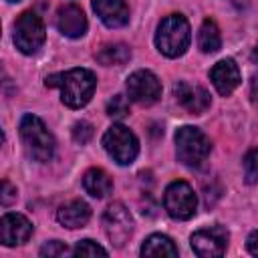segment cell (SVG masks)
I'll use <instances>...</instances> for the list:
<instances>
[{"label": "cell", "mask_w": 258, "mask_h": 258, "mask_svg": "<svg viewBox=\"0 0 258 258\" xmlns=\"http://www.w3.org/2000/svg\"><path fill=\"white\" fill-rule=\"evenodd\" d=\"M44 85L58 87L62 103L71 109H79L91 101L97 87V79L89 69H71L67 73H56L46 77Z\"/></svg>", "instance_id": "obj_1"}, {"label": "cell", "mask_w": 258, "mask_h": 258, "mask_svg": "<svg viewBox=\"0 0 258 258\" xmlns=\"http://www.w3.org/2000/svg\"><path fill=\"white\" fill-rule=\"evenodd\" d=\"M189 40H191V30L181 14H169L159 22L155 32V46L161 54L169 58L181 56L187 50Z\"/></svg>", "instance_id": "obj_2"}, {"label": "cell", "mask_w": 258, "mask_h": 258, "mask_svg": "<svg viewBox=\"0 0 258 258\" xmlns=\"http://www.w3.org/2000/svg\"><path fill=\"white\" fill-rule=\"evenodd\" d=\"M20 139L24 143V149L28 153V157H32L34 161H50L52 153H54V139L50 135V131L46 129V125L36 117L26 113L20 119Z\"/></svg>", "instance_id": "obj_3"}, {"label": "cell", "mask_w": 258, "mask_h": 258, "mask_svg": "<svg viewBox=\"0 0 258 258\" xmlns=\"http://www.w3.org/2000/svg\"><path fill=\"white\" fill-rule=\"evenodd\" d=\"M210 149H212L210 139L202 129L183 125L175 131V153L183 165H189V167L202 165L210 155Z\"/></svg>", "instance_id": "obj_4"}, {"label": "cell", "mask_w": 258, "mask_h": 258, "mask_svg": "<svg viewBox=\"0 0 258 258\" xmlns=\"http://www.w3.org/2000/svg\"><path fill=\"white\" fill-rule=\"evenodd\" d=\"M44 38H46V28H44L42 18L36 12L28 10V12H22L16 18V22H14V44L20 52H24V54L36 52L44 44Z\"/></svg>", "instance_id": "obj_5"}, {"label": "cell", "mask_w": 258, "mask_h": 258, "mask_svg": "<svg viewBox=\"0 0 258 258\" xmlns=\"http://www.w3.org/2000/svg\"><path fill=\"white\" fill-rule=\"evenodd\" d=\"M103 147L119 165L133 163L139 153V141L125 125H111L103 135Z\"/></svg>", "instance_id": "obj_6"}, {"label": "cell", "mask_w": 258, "mask_h": 258, "mask_svg": "<svg viewBox=\"0 0 258 258\" xmlns=\"http://www.w3.org/2000/svg\"><path fill=\"white\" fill-rule=\"evenodd\" d=\"M163 208L173 220H189L196 214L198 198L187 181H171L163 194Z\"/></svg>", "instance_id": "obj_7"}, {"label": "cell", "mask_w": 258, "mask_h": 258, "mask_svg": "<svg viewBox=\"0 0 258 258\" xmlns=\"http://www.w3.org/2000/svg\"><path fill=\"white\" fill-rule=\"evenodd\" d=\"M103 228H105L109 242L113 246L121 248V246H125V242L129 240V236L133 232V218L121 202H113L103 214Z\"/></svg>", "instance_id": "obj_8"}, {"label": "cell", "mask_w": 258, "mask_h": 258, "mask_svg": "<svg viewBox=\"0 0 258 258\" xmlns=\"http://www.w3.org/2000/svg\"><path fill=\"white\" fill-rule=\"evenodd\" d=\"M127 93L129 99L147 107L159 101L161 97V83L151 71H135L127 79Z\"/></svg>", "instance_id": "obj_9"}, {"label": "cell", "mask_w": 258, "mask_h": 258, "mask_svg": "<svg viewBox=\"0 0 258 258\" xmlns=\"http://www.w3.org/2000/svg\"><path fill=\"white\" fill-rule=\"evenodd\" d=\"M228 230L222 226H212V228H204L191 234V248L198 256L202 258H214V256H222L226 252L228 246Z\"/></svg>", "instance_id": "obj_10"}, {"label": "cell", "mask_w": 258, "mask_h": 258, "mask_svg": "<svg viewBox=\"0 0 258 258\" xmlns=\"http://www.w3.org/2000/svg\"><path fill=\"white\" fill-rule=\"evenodd\" d=\"M32 234V224L22 214H4L0 220V240L4 246H20L28 242Z\"/></svg>", "instance_id": "obj_11"}, {"label": "cell", "mask_w": 258, "mask_h": 258, "mask_svg": "<svg viewBox=\"0 0 258 258\" xmlns=\"http://www.w3.org/2000/svg\"><path fill=\"white\" fill-rule=\"evenodd\" d=\"M173 95L179 101V105L194 115H202L210 107V95L200 85H191L187 81H177L173 85Z\"/></svg>", "instance_id": "obj_12"}, {"label": "cell", "mask_w": 258, "mask_h": 258, "mask_svg": "<svg viewBox=\"0 0 258 258\" xmlns=\"http://www.w3.org/2000/svg\"><path fill=\"white\" fill-rule=\"evenodd\" d=\"M56 26L69 38H79L87 32V16L77 4H64L56 12Z\"/></svg>", "instance_id": "obj_13"}, {"label": "cell", "mask_w": 258, "mask_h": 258, "mask_svg": "<svg viewBox=\"0 0 258 258\" xmlns=\"http://www.w3.org/2000/svg\"><path fill=\"white\" fill-rule=\"evenodd\" d=\"M210 79L216 87V91L224 97H228L238 85H240V69L232 58H224L216 62L210 71Z\"/></svg>", "instance_id": "obj_14"}, {"label": "cell", "mask_w": 258, "mask_h": 258, "mask_svg": "<svg viewBox=\"0 0 258 258\" xmlns=\"http://www.w3.org/2000/svg\"><path fill=\"white\" fill-rule=\"evenodd\" d=\"M93 10L109 28H119L129 22V8L125 0H93Z\"/></svg>", "instance_id": "obj_15"}, {"label": "cell", "mask_w": 258, "mask_h": 258, "mask_svg": "<svg viewBox=\"0 0 258 258\" xmlns=\"http://www.w3.org/2000/svg\"><path fill=\"white\" fill-rule=\"evenodd\" d=\"M89 218H91V208L81 200H73V202L60 206L56 212V220L64 228H71V230L83 228L89 222Z\"/></svg>", "instance_id": "obj_16"}, {"label": "cell", "mask_w": 258, "mask_h": 258, "mask_svg": "<svg viewBox=\"0 0 258 258\" xmlns=\"http://www.w3.org/2000/svg\"><path fill=\"white\" fill-rule=\"evenodd\" d=\"M83 187L89 196L93 198H105L107 194H111L113 189V181L109 177L107 171H103L101 167H91L89 171H85L83 175Z\"/></svg>", "instance_id": "obj_17"}, {"label": "cell", "mask_w": 258, "mask_h": 258, "mask_svg": "<svg viewBox=\"0 0 258 258\" xmlns=\"http://www.w3.org/2000/svg\"><path fill=\"white\" fill-rule=\"evenodd\" d=\"M141 256H177V248L171 238L163 234H151L141 246Z\"/></svg>", "instance_id": "obj_18"}, {"label": "cell", "mask_w": 258, "mask_h": 258, "mask_svg": "<svg viewBox=\"0 0 258 258\" xmlns=\"http://www.w3.org/2000/svg\"><path fill=\"white\" fill-rule=\"evenodd\" d=\"M95 56L105 67H121L131 58V50H129V46L115 42V44H105Z\"/></svg>", "instance_id": "obj_19"}, {"label": "cell", "mask_w": 258, "mask_h": 258, "mask_svg": "<svg viewBox=\"0 0 258 258\" xmlns=\"http://www.w3.org/2000/svg\"><path fill=\"white\" fill-rule=\"evenodd\" d=\"M198 44L202 48V52H216L220 50L222 46V36H220V30L216 26L214 20H204V24L200 26V32H198Z\"/></svg>", "instance_id": "obj_20"}, {"label": "cell", "mask_w": 258, "mask_h": 258, "mask_svg": "<svg viewBox=\"0 0 258 258\" xmlns=\"http://www.w3.org/2000/svg\"><path fill=\"white\" fill-rule=\"evenodd\" d=\"M242 167H244V179H246V183H256L258 181V149H250L244 155Z\"/></svg>", "instance_id": "obj_21"}, {"label": "cell", "mask_w": 258, "mask_h": 258, "mask_svg": "<svg viewBox=\"0 0 258 258\" xmlns=\"http://www.w3.org/2000/svg\"><path fill=\"white\" fill-rule=\"evenodd\" d=\"M107 115L113 117V119H123L129 115V103L123 95H115L109 99L107 103Z\"/></svg>", "instance_id": "obj_22"}, {"label": "cell", "mask_w": 258, "mask_h": 258, "mask_svg": "<svg viewBox=\"0 0 258 258\" xmlns=\"http://www.w3.org/2000/svg\"><path fill=\"white\" fill-rule=\"evenodd\" d=\"M73 254L75 256H107V250L103 246H99L97 242L93 240H81L77 242V246L73 248Z\"/></svg>", "instance_id": "obj_23"}, {"label": "cell", "mask_w": 258, "mask_h": 258, "mask_svg": "<svg viewBox=\"0 0 258 258\" xmlns=\"http://www.w3.org/2000/svg\"><path fill=\"white\" fill-rule=\"evenodd\" d=\"M91 137H93V125H91V123L79 121V123L73 125V139H75L77 143L85 145V143L91 141Z\"/></svg>", "instance_id": "obj_24"}, {"label": "cell", "mask_w": 258, "mask_h": 258, "mask_svg": "<svg viewBox=\"0 0 258 258\" xmlns=\"http://www.w3.org/2000/svg\"><path fill=\"white\" fill-rule=\"evenodd\" d=\"M64 254H71V250L60 240H50L40 248V256H64Z\"/></svg>", "instance_id": "obj_25"}, {"label": "cell", "mask_w": 258, "mask_h": 258, "mask_svg": "<svg viewBox=\"0 0 258 258\" xmlns=\"http://www.w3.org/2000/svg\"><path fill=\"white\" fill-rule=\"evenodd\" d=\"M16 187L8 181V179H4L2 181V194H0V202H2V206H12L14 202H16Z\"/></svg>", "instance_id": "obj_26"}, {"label": "cell", "mask_w": 258, "mask_h": 258, "mask_svg": "<svg viewBox=\"0 0 258 258\" xmlns=\"http://www.w3.org/2000/svg\"><path fill=\"white\" fill-rule=\"evenodd\" d=\"M246 248H248L250 254L258 256V230H254V232L248 236V240H246Z\"/></svg>", "instance_id": "obj_27"}, {"label": "cell", "mask_w": 258, "mask_h": 258, "mask_svg": "<svg viewBox=\"0 0 258 258\" xmlns=\"http://www.w3.org/2000/svg\"><path fill=\"white\" fill-rule=\"evenodd\" d=\"M250 99H252L254 107H258V77L252 81V87H250Z\"/></svg>", "instance_id": "obj_28"}, {"label": "cell", "mask_w": 258, "mask_h": 258, "mask_svg": "<svg viewBox=\"0 0 258 258\" xmlns=\"http://www.w3.org/2000/svg\"><path fill=\"white\" fill-rule=\"evenodd\" d=\"M252 60H254V62H258V44H256V48L252 50Z\"/></svg>", "instance_id": "obj_29"}, {"label": "cell", "mask_w": 258, "mask_h": 258, "mask_svg": "<svg viewBox=\"0 0 258 258\" xmlns=\"http://www.w3.org/2000/svg\"><path fill=\"white\" fill-rule=\"evenodd\" d=\"M8 2H20V0H8Z\"/></svg>", "instance_id": "obj_30"}]
</instances>
